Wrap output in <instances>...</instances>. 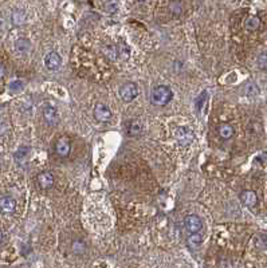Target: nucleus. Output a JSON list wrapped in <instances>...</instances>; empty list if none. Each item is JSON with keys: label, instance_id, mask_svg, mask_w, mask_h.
Returning a JSON list of instances; mask_svg holds the SVG:
<instances>
[{"label": "nucleus", "instance_id": "f257e3e1", "mask_svg": "<svg viewBox=\"0 0 267 268\" xmlns=\"http://www.w3.org/2000/svg\"><path fill=\"white\" fill-rule=\"evenodd\" d=\"M172 90L169 89L168 86H157L153 89L151 94L152 103L156 106H165L171 102L172 99Z\"/></svg>", "mask_w": 267, "mask_h": 268}, {"label": "nucleus", "instance_id": "f03ea898", "mask_svg": "<svg viewBox=\"0 0 267 268\" xmlns=\"http://www.w3.org/2000/svg\"><path fill=\"white\" fill-rule=\"evenodd\" d=\"M120 98L124 101V102H132L133 99L137 98L138 95V87L136 83H125L120 87Z\"/></svg>", "mask_w": 267, "mask_h": 268}, {"label": "nucleus", "instance_id": "7ed1b4c3", "mask_svg": "<svg viewBox=\"0 0 267 268\" xmlns=\"http://www.w3.org/2000/svg\"><path fill=\"white\" fill-rule=\"evenodd\" d=\"M175 137H176V141L181 146H188L195 140L194 132L188 128H177L175 130Z\"/></svg>", "mask_w": 267, "mask_h": 268}, {"label": "nucleus", "instance_id": "20e7f679", "mask_svg": "<svg viewBox=\"0 0 267 268\" xmlns=\"http://www.w3.org/2000/svg\"><path fill=\"white\" fill-rule=\"evenodd\" d=\"M184 227H186V230L190 232V234H198L199 231L202 230V220H200V217L196 216V215H188L184 219Z\"/></svg>", "mask_w": 267, "mask_h": 268}, {"label": "nucleus", "instance_id": "39448f33", "mask_svg": "<svg viewBox=\"0 0 267 268\" xmlns=\"http://www.w3.org/2000/svg\"><path fill=\"white\" fill-rule=\"evenodd\" d=\"M60 64H62V58H60L58 52H48L47 55L44 56V66H46V68L50 70V71L59 70Z\"/></svg>", "mask_w": 267, "mask_h": 268}, {"label": "nucleus", "instance_id": "423d86ee", "mask_svg": "<svg viewBox=\"0 0 267 268\" xmlns=\"http://www.w3.org/2000/svg\"><path fill=\"white\" fill-rule=\"evenodd\" d=\"M94 118L99 122H109L112 119V111L106 105L98 103L94 107Z\"/></svg>", "mask_w": 267, "mask_h": 268}, {"label": "nucleus", "instance_id": "0eeeda50", "mask_svg": "<svg viewBox=\"0 0 267 268\" xmlns=\"http://www.w3.org/2000/svg\"><path fill=\"white\" fill-rule=\"evenodd\" d=\"M16 209V201L11 196L0 197V212L3 215H12Z\"/></svg>", "mask_w": 267, "mask_h": 268}, {"label": "nucleus", "instance_id": "6e6552de", "mask_svg": "<svg viewBox=\"0 0 267 268\" xmlns=\"http://www.w3.org/2000/svg\"><path fill=\"white\" fill-rule=\"evenodd\" d=\"M43 117L44 121L47 122L50 126H55L58 122H59V114H58V111L54 106H46L43 109Z\"/></svg>", "mask_w": 267, "mask_h": 268}, {"label": "nucleus", "instance_id": "1a4fd4ad", "mask_svg": "<svg viewBox=\"0 0 267 268\" xmlns=\"http://www.w3.org/2000/svg\"><path fill=\"white\" fill-rule=\"evenodd\" d=\"M70 150H71V145H70L69 138H60L58 140V142L55 144V153L60 157H67L70 153Z\"/></svg>", "mask_w": 267, "mask_h": 268}, {"label": "nucleus", "instance_id": "9d476101", "mask_svg": "<svg viewBox=\"0 0 267 268\" xmlns=\"http://www.w3.org/2000/svg\"><path fill=\"white\" fill-rule=\"evenodd\" d=\"M38 184L39 187L42 188V189H50V188L54 185V175L50 173V172H42V173H39L38 176Z\"/></svg>", "mask_w": 267, "mask_h": 268}, {"label": "nucleus", "instance_id": "9b49d317", "mask_svg": "<svg viewBox=\"0 0 267 268\" xmlns=\"http://www.w3.org/2000/svg\"><path fill=\"white\" fill-rule=\"evenodd\" d=\"M241 200L243 201V204L247 205L249 208H254L257 203H258V197L255 195V192L245 191L241 195Z\"/></svg>", "mask_w": 267, "mask_h": 268}, {"label": "nucleus", "instance_id": "f8f14e48", "mask_svg": "<svg viewBox=\"0 0 267 268\" xmlns=\"http://www.w3.org/2000/svg\"><path fill=\"white\" fill-rule=\"evenodd\" d=\"M15 50H16V52H19V54L26 55V54H28V52L31 51V42L26 38L17 39L16 42H15Z\"/></svg>", "mask_w": 267, "mask_h": 268}, {"label": "nucleus", "instance_id": "ddd939ff", "mask_svg": "<svg viewBox=\"0 0 267 268\" xmlns=\"http://www.w3.org/2000/svg\"><path fill=\"white\" fill-rule=\"evenodd\" d=\"M11 20L15 26H22L26 23V13L22 9H15L12 12V16H11Z\"/></svg>", "mask_w": 267, "mask_h": 268}, {"label": "nucleus", "instance_id": "4468645a", "mask_svg": "<svg viewBox=\"0 0 267 268\" xmlns=\"http://www.w3.org/2000/svg\"><path fill=\"white\" fill-rule=\"evenodd\" d=\"M218 132H219V136L223 138V140H229L231 138L234 134V128L230 124H222L218 129Z\"/></svg>", "mask_w": 267, "mask_h": 268}, {"label": "nucleus", "instance_id": "2eb2a0df", "mask_svg": "<svg viewBox=\"0 0 267 268\" xmlns=\"http://www.w3.org/2000/svg\"><path fill=\"white\" fill-rule=\"evenodd\" d=\"M259 24H261V20H259L258 16H249L247 20H246V28L249 31H255L258 30Z\"/></svg>", "mask_w": 267, "mask_h": 268}, {"label": "nucleus", "instance_id": "dca6fc26", "mask_svg": "<svg viewBox=\"0 0 267 268\" xmlns=\"http://www.w3.org/2000/svg\"><path fill=\"white\" fill-rule=\"evenodd\" d=\"M245 93L249 97H254V95H258L259 94V89L255 86V83H247L245 87Z\"/></svg>", "mask_w": 267, "mask_h": 268}, {"label": "nucleus", "instance_id": "f3484780", "mask_svg": "<svg viewBox=\"0 0 267 268\" xmlns=\"http://www.w3.org/2000/svg\"><path fill=\"white\" fill-rule=\"evenodd\" d=\"M141 133V126L137 122H130L129 126H128V134L129 136H137Z\"/></svg>", "mask_w": 267, "mask_h": 268}, {"label": "nucleus", "instance_id": "a211bd4d", "mask_svg": "<svg viewBox=\"0 0 267 268\" xmlns=\"http://www.w3.org/2000/svg\"><path fill=\"white\" fill-rule=\"evenodd\" d=\"M257 64H258V67L261 68V70H267V52H262V54L258 56Z\"/></svg>", "mask_w": 267, "mask_h": 268}, {"label": "nucleus", "instance_id": "6ab92c4d", "mask_svg": "<svg viewBox=\"0 0 267 268\" xmlns=\"http://www.w3.org/2000/svg\"><path fill=\"white\" fill-rule=\"evenodd\" d=\"M188 243H190L191 247L198 248L199 246H200V243H202V236H200V235H196V234L191 235Z\"/></svg>", "mask_w": 267, "mask_h": 268}, {"label": "nucleus", "instance_id": "aec40b11", "mask_svg": "<svg viewBox=\"0 0 267 268\" xmlns=\"http://www.w3.org/2000/svg\"><path fill=\"white\" fill-rule=\"evenodd\" d=\"M206 101H207V91H203L202 95L199 97L198 101H196V106H198V110H200L203 107V105L206 103Z\"/></svg>", "mask_w": 267, "mask_h": 268}, {"label": "nucleus", "instance_id": "412c9836", "mask_svg": "<svg viewBox=\"0 0 267 268\" xmlns=\"http://www.w3.org/2000/svg\"><path fill=\"white\" fill-rule=\"evenodd\" d=\"M23 89V82L22 81H15L12 82L11 85H9V90L13 91V93H17V91H20Z\"/></svg>", "mask_w": 267, "mask_h": 268}, {"label": "nucleus", "instance_id": "4be33fe9", "mask_svg": "<svg viewBox=\"0 0 267 268\" xmlns=\"http://www.w3.org/2000/svg\"><path fill=\"white\" fill-rule=\"evenodd\" d=\"M105 5H106V7H109L108 8V11L110 13H113V12H116L117 11V3L116 1H106V3H105Z\"/></svg>", "mask_w": 267, "mask_h": 268}, {"label": "nucleus", "instance_id": "5701e85b", "mask_svg": "<svg viewBox=\"0 0 267 268\" xmlns=\"http://www.w3.org/2000/svg\"><path fill=\"white\" fill-rule=\"evenodd\" d=\"M73 250L74 252H77V254H81V252H83V244L79 242H75L73 246Z\"/></svg>", "mask_w": 267, "mask_h": 268}, {"label": "nucleus", "instance_id": "b1692460", "mask_svg": "<svg viewBox=\"0 0 267 268\" xmlns=\"http://www.w3.org/2000/svg\"><path fill=\"white\" fill-rule=\"evenodd\" d=\"M5 30V20L3 17H0V31Z\"/></svg>", "mask_w": 267, "mask_h": 268}, {"label": "nucleus", "instance_id": "393cba45", "mask_svg": "<svg viewBox=\"0 0 267 268\" xmlns=\"http://www.w3.org/2000/svg\"><path fill=\"white\" fill-rule=\"evenodd\" d=\"M4 74H5V68H4V66H3V64L0 63V79H1V78L4 77Z\"/></svg>", "mask_w": 267, "mask_h": 268}, {"label": "nucleus", "instance_id": "a878e982", "mask_svg": "<svg viewBox=\"0 0 267 268\" xmlns=\"http://www.w3.org/2000/svg\"><path fill=\"white\" fill-rule=\"evenodd\" d=\"M1 242H3V234L0 232V244H1Z\"/></svg>", "mask_w": 267, "mask_h": 268}]
</instances>
